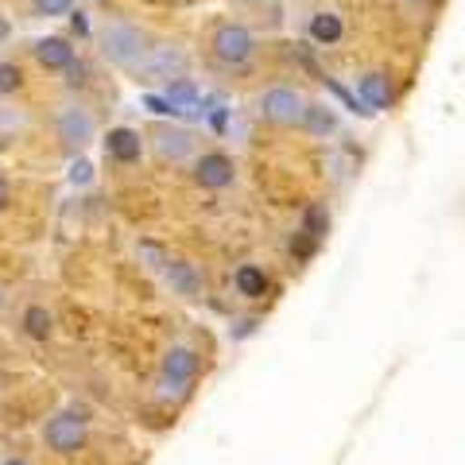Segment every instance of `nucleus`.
Here are the masks:
<instances>
[{
  "label": "nucleus",
  "instance_id": "nucleus-1",
  "mask_svg": "<svg viewBox=\"0 0 465 465\" xmlns=\"http://www.w3.org/2000/svg\"><path fill=\"white\" fill-rule=\"evenodd\" d=\"M152 51V35L143 32V27L136 24H128V20H116L109 24L105 32H101V54L109 58L113 66H121V70H140V63L148 58Z\"/></svg>",
  "mask_w": 465,
  "mask_h": 465
},
{
  "label": "nucleus",
  "instance_id": "nucleus-2",
  "mask_svg": "<svg viewBox=\"0 0 465 465\" xmlns=\"http://www.w3.org/2000/svg\"><path fill=\"white\" fill-rule=\"evenodd\" d=\"M54 133H58V143H63L66 155H78V152H85V148L94 143L97 121H94L90 109H82V105H63V109H58V116H54Z\"/></svg>",
  "mask_w": 465,
  "mask_h": 465
},
{
  "label": "nucleus",
  "instance_id": "nucleus-3",
  "mask_svg": "<svg viewBox=\"0 0 465 465\" xmlns=\"http://www.w3.org/2000/svg\"><path fill=\"white\" fill-rule=\"evenodd\" d=\"M260 116L268 124H280V128H291V124H302V113H307V97L291 85H272V90L260 94L256 101Z\"/></svg>",
  "mask_w": 465,
  "mask_h": 465
},
{
  "label": "nucleus",
  "instance_id": "nucleus-4",
  "mask_svg": "<svg viewBox=\"0 0 465 465\" xmlns=\"http://www.w3.org/2000/svg\"><path fill=\"white\" fill-rule=\"evenodd\" d=\"M85 434H90V419L85 411H58L47 427H43V442H47L54 454H78L85 446Z\"/></svg>",
  "mask_w": 465,
  "mask_h": 465
},
{
  "label": "nucleus",
  "instance_id": "nucleus-5",
  "mask_svg": "<svg viewBox=\"0 0 465 465\" xmlns=\"http://www.w3.org/2000/svg\"><path fill=\"white\" fill-rule=\"evenodd\" d=\"M256 54V39L244 24H222L213 32V58L222 66H244Z\"/></svg>",
  "mask_w": 465,
  "mask_h": 465
},
{
  "label": "nucleus",
  "instance_id": "nucleus-6",
  "mask_svg": "<svg viewBox=\"0 0 465 465\" xmlns=\"http://www.w3.org/2000/svg\"><path fill=\"white\" fill-rule=\"evenodd\" d=\"M183 74H186V54H183V47H174V43H152L148 58H143L136 70L140 82H174Z\"/></svg>",
  "mask_w": 465,
  "mask_h": 465
},
{
  "label": "nucleus",
  "instance_id": "nucleus-7",
  "mask_svg": "<svg viewBox=\"0 0 465 465\" xmlns=\"http://www.w3.org/2000/svg\"><path fill=\"white\" fill-rule=\"evenodd\" d=\"M152 148H155V155L163 159V163H183V159H191V155H194L198 140H194L191 128L159 124L155 133H152Z\"/></svg>",
  "mask_w": 465,
  "mask_h": 465
},
{
  "label": "nucleus",
  "instance_id": "nucleus-8",
  "mask_svg": "<svg viewBox=\"0 0 465 465\" xmlns=\"http://www.w3.org/2000/svg\"><path fill=\"white\" fill-rule=\"evenodd\" d=\"M232 179H237V163H232L225 152L198 155V163H194V183L198 186H206V191H225V186H232Z\"/></svg>",
  "mask_w": 465,
  "mask_h": 465
},
{
  "label": "nucleus",
  "instance_id": "nucleus-9",
  "mask_svg": "<svg viewBox=\"0 0 465 465\" xmlns=\"http://www.w3.org/2000/svg\"><path fill=\"white\" fill-rule=\"evenodd\" d=\"M202 369V361L194 349L186 345H171L167 357H163V381H174V384H194V376Z\"/></svg>",
  "mask_w": 465,
  "mask_h": 465
},
{
  "label": "nucleus",
  "instance_id": "nucleus-10",
  "mask_svg": "<svg viewBox=\"0 0 465 465\" xmlns=\"http://www.w3.org/2000/svg\"><path fill=\"white\" fill-rule=\"evenodd\" d=\"M159 275L171 283V291H179L183 299H198L202 295V275L186 264V260H163V268H159Z\"/></svg>",
  "mask_w": 465,
  "mask_h": 465
},
{
  "label": "nucleus",
  "instance_id": "nucleus-11",
  "mask_svg": "<svg viewBox=\"0 0 465 465\" xmlns=\"http://www.w3.org/2000/svg\"><path fill=\"white\" fill-rule=\"evenodd\" d=\"M357 94H361V101H365L372 113L396 105V90H391V78L381 74V70H369V74L357 82Z\"/></svg>",
  "mask_w": 465,
  "mask_h": 465
},
{
  "label": "nucleus",
  "instance_id": "nucleus-12",
  "mask_svg": "<svg viewBox=\"0 0 465 465\" xmlns=\"http://www.w3.org/2000/svg\"><path fill=\"white\" fill-rule=\"evenodd\" d=\"M143 152V140L136 128H109V136H105V155L116 159V163H136Z\"/></svg>",
  "mask_w": 465,
  "mask_h": 465
},
{
  "label": "nucleus",
  "instance_id": "nucleus-13",
  "mask_svg": "<svg viewBox=\"0 0 465 465\" xmlns=\"http://www.w3.org/2000/svg\"><path fill=\"white\" fill-rule=\"evenodd\" d=\"M35 58H39V66H47V70H66L74 63V47H70L63 35H51V39L35 43Z\"/></svg>",
  "mask_w": 465,
  "mask_h": 465
},
{
  "label": "nucleus",
  "instance_id": "nucleus-14",
  "mask_svg": "<svg viewBox=\"0 0 465 465\" xmlns=\"http://www.w3.org/2000/svg\"><path fill=\"white\" fill-rule=\"evenodd\" d=\"M307 32H311V43H318V47H333V43H341L345 24H341L338 12H314Z\"/></svg>",
  "mask_w": 465,
  "mask_h": 465
},
{
  "label": "nucleus",
  "instance_id": "nucleus-15",
  "mask_svg": "<svg viewBox=\"0 0 465 465\" xmlns=\"http://www.w3.org/2000/svg\"><path fill=\"white\" fill-rule=\"evenodd\" d=\"M232 287H237V295H244V299H264L272 280L260 264H241L237 275H232Z\"/></svg>",
  "mask_w": 465,
  "mask_h": 465
},
{
  "label": "nucleus",
  "instance_id": "nucleus-16",
  "mask_svg": "<svg viewBox=\"0 0 465 465\" xmlns=\"http://www.w3.org/2000/svg\"><path fill=\"white\" fill-rule=\"evenodd\" d=\"M302 128H307L311 136H330L333 128H338V113L322 101H307V113H302Z\"/></svg>",
  "mask_w": 465,
  "mask_h": 465
},
{
  "label": "nucleus",
  "instance_id": "nucleus-17",
  "mask_svg": "<svg viewBox=\"0 0 465 465\" xmlns=\"http://www.w3.org/2000/svg\"><path fill=\"white\" fill-rule=\"evenodd\" d=\"M163 97L171 101V109H174V113L194 109V105H198V85H194L191 78H174V82H167Z\"/></svg>",
  "mask_w": 465,
  "mask_h": 465
},
{
  "label": "nucleus",
  "instance_id": "nucleus-18",
  "mask_svg": "<svg viewBox=\"0 0 465 465\" xmlns=\"http://www.w3.org/2000/svg\"><path fill=\"white\" fill-rule=\"evenodd\" d=\"M302 232H311L314 241H322L330 232V210L322 206V202H311V206L302 210Z\"/></svg>",
  "mask_w": 465,
  "mask_h": 465
},
{
  "label": "nucleus",
  "instance_id": "nucleus-19",
  "mask_svg": "<svg viewBox=\"0 0 465 465\" xmlns=\"http://www.w3.org/2000/svg\"><path fill=\"white\" fill-rule=\"evenodd\" d=\"M24 333L35 341H47L51 338V314L47 307H27L24 311Z\"/></svg>",
  "mask_w": 465,
  "mask_h": 465
},
{
  "label": "nucleus",
  "instance_id": "nucleus-20",
  "mask_svg": "<svg viewBox=\"0 0 465 465\" xmlns=\"http://www.w3.org/2000/svg\"><path fill=\"white\" fill-rule=\"evenodd\" d=\"M20 66L16 63H0V97H8V94H16L20 90Z\"/></svg>",
  "mask_w": 465,
  "mask_h": 465
},
{
  "label": "nucleus",
  "instance_id": "nucleus-21",
  "mask_svg": "<svg viewBox=\"0 0 465 465\" xmlns=\"http://www.w3.org/2000/svg\"><path fill=\"white\" fill-rule=\"evenodd\" d=\"M35 16H66L74 8V0H32Z\"/></svg>",
  "mask_w": 465,
  "mask_h": 465
},
{
  "label": "nucleus",
  "instance_id": "nucleus-22",
  "mask_svg": "<svg viewBox=\"0 0 465 465\" xmlns=\"http://www.w3.org/2000/svg\"><path fill=\"white\" fill-rule=\"evenodd\" d=\"M314 249H318V241L311 237V232H295V241H291V252H295L299 260H307V256H314Z\"/></svg>",
  "mask_w": 465,
  "mask_h": 465
},
{
  "label": "nucleus",
  "instance_id": "nucleus-23",
  "mask_svg": "<svg viewBox=\"0 0 465 465\" xmlns=\"http://www.w3.org/2000/svg\"><path fill=\"white\" fill-rule=\"evenodd\" d=\"M66 85H70V90H78V85H85V63H82V58H74V63L66 66Z\"/></svg>",
  "mask_w": 465,
  "mask_h": 465
},
{
  "label": "nucleus",
  "instance_id": "nucleus-24",
  "mask_svg": "<svg viewBox=\"0 0 465 465\" xmlns=\"http://www.w3.org/2000/svg\"><path fill=\"white\" fill-rule=\"evenodd\" d=\"M70 179H74V183H90V163H74Z\"/></svg>",
  "mask_w": 465,
  "mask_h": 465
},
{
  "label": "nucleus",
  "instance_id": "nucleus-25",
  "mask_svg": "<svg viewBox=\"0 0 465 465\" xmlns=\"http://www.w3.org/2000/svg\"><path fill=\"white\" fill-rule=\"evenodd\" d=\"M8 202H12V194H8V183H5V179H0V213H5V210H8Z\"/></svg>",
  "mask_w": 465,
  "mask_h": 465
},
{
  "label": "nucleus",
  "instance_id": "nucleus-26",
  "mask_svg": "<svg viewBox=\"0 0 465 465\" xmlns=\"http://www.w3.org/2000/svg\"><path fill=\"white\" fill-rule=\"evenodd\" d=\"M8 35H12V24H8L5 16H0V47H5V43H8Z\"/></svg>",
  "mask_w": 465,
  "mask_h": 465
},
{
  "label": "nucleus",
  "instance_id": "nucleus-27",
  "mask_svg": "<svg viewBox=\"0 0 465 465\" xmlns=\"http://www.w3.org/2000/svg\"><path fill=\"white\" fill-rule=\"evenodd\" d=\"M74 32H78V35H85V32H90V24H85V16H82V12L74 16Z\"/></svg>",
  "mask_w": 465,
  "mask_h": 465
},
{
  "label": "nucleus",
  "instance_id": "nucleus-28",
  "mask_svg": "<svg viewBox=\"0 0 465 465\" xmlns=\"http://www.w3.org/2000/svg\"><path fill=\"white\" fill-rule=\"evenodd\" d=\"M5 465H27V461H20V458H12V461H5Z\"/></svg>",
  "mask_w": 465,
  "mask_h": 465
},
{
  "label": "nucleus",
  "instance_id": "nucleus-29",
  "mask_svg": "<svg viewBox=\"0 0 465 465\" xmlns=\"http://www.w3.org/2000/svg\"><path fill=\"white\" fill-rule=\"evenodd\" d=\"M0 311H5V291H0Z\"/></svg>",
  "mask_w": 465,
  "mask_h": 465
},
{
  "label": "nucleus",
  "instance_id": "nucleus-30",
  "mask_svg": "<svg viewBox=\"0 0 465 465\" xmlns=\"http://www.w3.org/2000/svg\"><path fill=\"white\" fill-rule=\"evenodd\" d=\"M256 5H272V0H256Z\"/></svg>",
  "mask_w": 465,
  "mask_h": 465
}]
</instances>
